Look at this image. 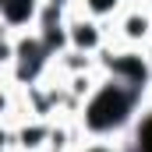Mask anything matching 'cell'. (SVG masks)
<instances>
[{
	"instance_id": "6da1fadb",
	"label": "cell",
	"mask_w": 152,
	"mask_h": 152,
	"mask_svg": "<svg viewBox=\"0 0 152 152\" xmlns=\"http://www.w3.org/2000/svg\"><path fill=\"white\" fill-rule=\"evenodd\" d=\"M145 99L149 96H142V92H134V88H127V85H120V81L103 75L96 81V88L81 99V110H78L75 120H78L85 138L113 142V138L127 134L134 127L138 113L145 110Z\"/></svg>"
},
{
	"instance_id": "8992f818",
	"label": "cell",
	"mask_w": 152,
	"mask_h": 152,
	"mask_svg": "<svg viewBox=\"0 0 152 152\" xmlns=\"http://www.w3.org/2000/svg\"><path fill=\"white\" fill-rule=\"evenodd\" d=\"M42 4H57V7H64V11H71V7H75V0H42Z\"/></svg>"
},
{
	"instance_id": "52a82bcc",
	"label": "cell",
	"mask_w": 152,
	"mask_h": 152,
	"mask_svg": "<svg viewBox=\"0 0 152 152\" xmlns=\"http://www.w3.org/2000/svg\"><path fill=\"white\" fill-rule=\"evenodd\" d=\"M145 60H149V71H152V42L145 46Z\"/></svg>"
},
{
	"instance_id": "277c9868",
	"label": "cell",
	"mask_w": 152,
	"mask_h": 152,
	"mask_svg": "<svg viewBox=\"0 0 152 152\" xmlns=\"http://www.w3.org/2000/svg\"><path fill=\"white\" fill-rule=\"evenodd\" d=\"M50 124L53 120H42V117H28L21 127H14V145L21 152H42L50 142Z\"/></svg>"
},
{
	"instance_id": "7a4b0ae2",
	"label": "cell",
	"mask_w": 152,
	"mask_h": 152,
	"mask_svg": "<svg viewBox=\"0 0 152 152\" xmlns=\"http://www.w3.org/2000/svg\"><path fill=\"white\" fill-rule=\"evenodd\" d=\"M106 42H110L106 21H96V18H88L81 11L67 14V46L71 50H81V53H92L96 57V53L106 50Z\"/></svg>"
},
{
	"instance_id": "3957f363",
	"label": "cell",
	"mask_w": 152,
	"mask_h": 152,
	"mask_svg": "<svg viewBox=\"0 0 152 152\" xmlns=\"http://www.w3.org/2000/svg\"><path fill=\"white\" fill-rule=\"evenodd\" d=\"M39 7H42V0H0V21H4L11 32L36 28Z\"/></svg>"
},
{
	"instance_id": "5b68a950",
	"label": "cell",
	"mask_w": 152,
	"mask_h": 152,
	"mask_svg": "<svg viewBox=\"0 0 152 152\" xmlns=\"http://www.w3.org/2000/svg\"><path fill=\"white\" fill-rule=\"evenodd\" d=\"M124 4L127 0H78V11L88 14V18H96V21H113L124 11Z\"/></svg>"
}]
</instances>
